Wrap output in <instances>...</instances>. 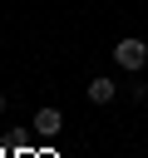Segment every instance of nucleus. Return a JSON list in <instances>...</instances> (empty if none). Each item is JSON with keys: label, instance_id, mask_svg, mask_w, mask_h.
<instances>
[{"label": "nucleus", "instance_id": "nucleus-1", "mask_svg": "<svg viewBox=\"0 0 148 158\" xmlns=\"http://www.w3.org/2000/svg\"><path fill=\"white\" fill-rule=\"evenodd\" d=\"M113 59H118V69H128V74H138V69L148 64V40H138V35H128V40H118V44H113Z\"/></svg>", "mask_w": 148, "mask_h": 158}, {"label": "nucleus", "instance_id": "nucleus-4", "mask_svg": "<svg viewBox=\"0 0 148 158\" xmlns=\"http://www.w3.org/2000/svg\"><path fill=\"white\" fill-rule=\"evenodd\" d=\"M0 114H5V94H0Z\"/></svg>", "mask_w": 148, "mask_h": 158}, {"label": "nucleus", "instance_id": "nucleus-2", "mask_svg": "<svg viewBox=\"0 0 148 158\" xmlns=\"http://www.w3.org/2000/svg\"><path fill=\"white\" fill-rule=\"evenodd\" d=\"M35 133H39V138H59V133H64V114H59V109H39V114H35Z\"/></svg>", "mask_w": 148, "mask_h": 158}, {"label": "nucleus", "instance_id": "nucleus-3", "mask_svg": "<svg viewBox=\"0 0 148 158\" xmlns=\"http://www.w3.org/2000/svg\"><path fill=\"white\" fill-rule=\"evenodd\" d=\"M113 94H118V84H113L109 74H94V79H89V99H94V104H109Z\"/></svg>", "mask_w": 148, "mask_h": 158}]
</instances>
